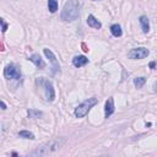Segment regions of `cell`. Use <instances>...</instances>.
Instances as JSON below:
<instances>
[{
	"mask_svg": "<svg viewBox=\"0 0 157 157\" xmlns=\"http://www.w3.org/2000/svg\"><path fill=\"white\" fill-rule=\"evenodd\" d=\"M36 82H37V85L43 87L46 100L49 102H53L55 100V90L53 87V83H52L49 80H47L46 77H38L36 80Z\"/></svg>",
	"mask_w": 157,
	"mask_h": 157,
	"instance_id": "obj_3",
	"label": "cell"
},
{
	"mask_svg": "<svg viewBox=\"0 0 157 157\" xmlns=\"http://www.w3.org/2000/svg\"><path fill=\"white\" fill-rule=\"evenodd\" d=\"M28 60H29V61H32L38 69H44V68H46V63H44L43 59L41 58L39 54H33V55H31Z\"/></svg>",
	"mask_w": 157,
	"mask_h": 157,
	"instance_id": "obj_9",
	"label": "cell"
},
{
	"mask_svg": "<svg viewBox=\"0 0 157 157\" xmlns=\"http://www.w3.org/2000/svg\"><path fill=\"white\" fill-rule=\"evenodd\" d=\"M4 76L9 80H18L21 79V70L15 64H9L4 69Z\"/></svg>",
	"mask_w": 157,
	"mask_h": 157,
	"instance_id": "obj_5",
	"label": "cell"
},
{
	"mask_svg": "<svg viewBox=\"0 0 157 157\" xmlns=\"http://www.w3.org/2000/svg\"><path fill=\"white\" fill-rule=\"evenodd\" d=\"M153 91H155V92H157V82L153 85Z\"/></svg>",
	"mask_w": 157,
	"mask_h": 157,
	"instance_id": "obj_21",
	"label": "cell"
},
{
	"mask_svg": "<svg viewBox=\"0 0 157 157\" xmlns=\"http://www.w3.org/2000/svg\"><path fill=\"white\" fill-rule=\"evenodd\" d=\"M79 5L74 0H69L61 10L60 17L63 21H74L79 17Z\"/></svg>",
	"mask_w": 157,
	"mask_h": 157,
	"instance_id": "obj_2",
	"label": "cell"
},
{
	"mask_svg": "<svg viewBox=\"0 0 157 157\" xmlns=\"http://www.w3.org/2000/svg\"><path fill=\"white\" fill-rule=\"evenodd\" d=\"M43 116V113H42L41 111H36V109H29L28 111V117L29 118H39V117H42Z\"/></svg>",
	"mask_w": 157,
	"mask_h": 157,
	"instance_id": "obj_17",
	"label": "cell"
},
{
	"mask_svg": "<svg viewBox=\"0 0 157 157\" xmlns=\"http://www.w3.org/2000/svg\"><path fill=\"white\" fill-rule=\"evenodd\" d=\"M149 54H150L149 49H146L144 47H139V48L131 49L129 53H128V57L130 59H133V60H136V59H144V58L147 57Z\"/></svg>",
	"mask_w": 157,
	"mask_h": 157,
	"instance_id": "obj_6",
	"label": "cell"
},
{
	"mask_svg": "<svg viewBox=\"0 0 157 157\" xmlns=\"http://www.w3.org/2000/svg\"><path fill=\"white\" fill-rule=\"evenodd\" d=\"M111 32H112V35H113L114 37H120V36L123 35L122 27H120L118 24H116V25H112V26H111Z\"/></svg>",
	"mask_w": 157,
	"mask_h": 157,
	"instance_id": "obj_13",
	"label": "cell"
},
{
	"mask_svg": "<svg viewBox=\"0 0 157 157\" xmlns=\"http://www.w3.org/2000/svg\"><path fill=\"white\" fill-rule=\"evenodd\" d=\"M43 52H44V55L52 63V66H53V72H54V74H55V72H58V71H60V65H59V63L57 60V57L54 55L53 52H52L50 49H48V48H44Z\"/></svg>",
	"mask_w": 157,
	"mask_h": 157,
	"instance_id": "obj_7",
	"label": "cell"
},
{
	"mask_svg": "<svg viewBox=\"0 0 157 157\" xmlns=\"http://www.w3.org/2000/svg\"><path fill=\"white\" fill-rule=\"evenodd\" d=\"M93 1H97V0H93Z\"/></svg>",
	"mask_w": 157,
	"mask_h": 157,
	"instance_id": "obj_22",
	"label": "cell"
},
{
	"mask_svg": "<svg viewBox=\"0 0 157 157\" xmlns=\"http://www.w3.org/2000/svg\"><path fill=\"white\" fill-rule=\"evenodd\" d=\"M0 22H1V27H3V32H6V29H7V25H6V22L4 21V18H1L0 20Z\"/></svg>",
	"mask_w": 157,
	"mask_h": 157,
	"instance_id": "obj_18",
	"label": "cell"
},
{
	"mask_svg": "<svg viewBox=\"0 0 157 157\" xmlns=\"http://www.w3.org/2000/svg\"><path fill=\"white\" fill-rule=\"evenodd\" d=\"M140 21V25H141V28H142V32L144 33H147L150 31V22H149V18L146 16H140L139 18Z\"/></svg>",
	"mask_w": 157,
	"mask_h": 157,
	"instance_id": "obj_12",
	"label": "cell"
},
{
	"mask_svg": "<svg viewBox=\"0 0 157 157\" xmlns=\"http://www.w3.org/2000/svg\"><path fill=\"white\" fill-rule=\"evenodd\" d=\"M18 136L20 138H24V139H29V140H35V134L31 133V131H27V130H22L18 133Z\"/></svg>",
	"mask_w": 157,
	"mask_h": 157,
	"instance_id": "obj_14",
	"label": "cell"
},
{
	"mask_svg": "<svg viewBox=\"0 0 157 157\" xmlns=\"http://www.w3.org/2000/svg\"><path fill=\"white\" fill-rule=\"evenodd\" d=\"M155 66H156V63H155V61H152V63H150V68H151V69H153Z\"/></svg>",
	"mask_w": 157,
	"mask_h": 157,
	"instance_id": "obj_20",
	"label": "cell"
},
{
	"mask_svg": "<svg viewBox=\"0 0 157 157\" xmlns=\"http://www.w3.org/2000/svg\"><path fill=\"white\" fill-rule=\"evenodd\" d=\"M65 144L64 139H53V140H49L47 142H44L43 145H41L39 147H37L35 151L29 152V156H33V157H42V156H48L57 152L59 149L63 147V145Z\"/></svg>",
	"mask_w": 157,
	"mask_h": 157,
	"instance_id": "obj_1",
	"label": "cell"
},
{
	"mask_svg": "<svg viewBox=\"0 0 157 157\" xmlns=\"http://www.w3.org/2000/svg\"><path fill=\"white\" fill-rule=\"evenodd\" d=\"M145 82H146V79L144 76H140V77H135L134 79V85L136 86L138 88H141L144 85H145Z\"/></svg>",
	"mask_w": 157,
	"mask_h": 157,
	"instance_id": "obj_15",
	"label": "cell"
},
{
	"mask_svg": "<svg viewBox=\"0 0 157 157\" xmlns=\"http://www.w3.org/2000/svg\"><path fill=\"white\" fill-rule=\"evenodd\" d=\"M0 104H1V109H3V111H5V109H6V104H5V102H4L3 100L0 101Z\"/></svg>",
	"mask_w": 157,
	"mask_h": 157,
	"instance_id": "obj_19",
	"label": "cell"
},
{
	"mask_svg": "<svg viewBox=\"0 0 157 157\" xmlns=\"http://www.w3.org/2000/svg\"><path fill=\"white\" fill-rule=\"evenodd\" d=\"M87 25L90 27H92V28H96V29H100L102 27V24L93 15H88V17H87Z\"/></svg>",
	"mask_w": 157,
	"mask_h": 157,
	"instance_id": "obj_11",
	"label": "cell"
},
{
	"mask_svg": "<svg viewBox=\"0 0 157 157\" xmlns=\"http://www.w3.org/2000/svg\"><path fill=\"white\" fill-rule=\"evenodd\" d=\"M87 63H88V59L85 55H76V57H74V59H72V64H74V66H76V68H81L83 65H86Z\"/></svg>",
	"mask_w": 157,
	"mask_h": 157,
	"instance_id": "obj_10",
	"label": "cell"
},
{
	"mask_svg": "<svg viewBox=\"0 0 157 157\" xmlns=\"http://www.w3.org/2000/svg\"><path fill=\"white\" fill-rule=\"evenodd\" d=\"M97 102H98V101H97L96 97H91V98L86 100L85 102H82L79 107L75 108V112H74L75 117H76V118H83V117H85L86 114L90 112V109H91L93 106H96Z\"/></svg>",
	"mask_w": 157,
	"mask_h": 157,
	"instance_id": "obj_4",
	"label": "cell"
},
{
	"mask_svg": "<svg viewBox=\"0 0 157 157\" xmlns=\"http://www.w3.org/2000/svg\"><path fill=\"white\" fill-rule=\"evenodd\" d=\"M114 101L112 97H109L107 101H106V104H104V117L106 118H109L112 114L114 113Z\"/></svg>",
	"mask_w": 157,
	"mask_h": 157,
	"instance_id": "obj_8",
	"label": "cell"
},
{
	"mask_svg": "<svg viewBox=\"0 0 157 157\" xmlns=\"http://www.w3.org/2000/svg\"><path fill=\"white\" fill-rule=\"evenodd\" d=\"M48 9L50 13H55L58 10V1L57 0H48Z\"/></svg>",
	"mask_w": 157,
	"mask_h": 157,
	"instance_id": "obj_16",
	"label": "cell"
}]
</instances>
